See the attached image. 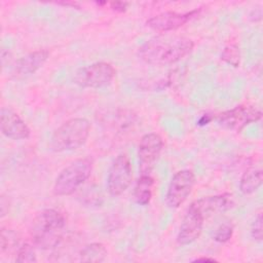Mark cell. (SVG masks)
Listing matches in <instances>:
<instances>
[{"label":"cell","instance_id":"6da1fadb","mask_svg":"<svg viewBox=\"0 0 263 263\" xmlns=\"http://www.w3.org/2000/svg\"><path fill=\"white\" fill-rule=\"evenodd\" d=\"M193 47L194 42L190 38L161 34L144 42L138 49V57L149 65H171L188 55Z\"/></svg>","mask_w":263,"mask_h":263},{"label":"cell","instance_id":"7a4b0ae2","mask_svg":"<svg viewBox=\"0 0 263 263\" xmlns=\"http://www.w3.org/2000/svg\"><path fill=\"white\" fill-rule=\"evenodd\" d=\"M65 225L66 219L58 210L45 209L41 211L32 222L33 245L43 250L58 247L62 240V231Z\"/></svg>","mask_w":263,"mask_h":263},{"label":"cell","instance_id":"3957f363","mask_svg":"<svg viewBox=\"0 0 263 263\" xmlns=\"http://www.w3.org/2000/svg\"><path fill=\"white\" fill-rule=\"evenodd\" d=\"M89 132L90 123L86 118H71L54 130L50 139V148L54 152L76 150L85 144Z\"/></svg>","mask_w":263,"mask_h":263},{"label":"cell","instance_id":"277c9868","mask_svg":"<svg viewBox=\"0 0 263 263\" xmlns=\"http://www.w3.org/2000/svg\"><path fill=\"white\" fill-rule=\"evenodd\" d=\"M93 160L90 157H82L72 161L58 175L52 192L57 196L73 194L91 175Z\"/></svg>","mask_w":263,"mask_h":263},{"label":"cell","instance_id":"5b68a950","mask_svg":"<svg viewBox=\"0 0 263 263\" xmlns=\"http://www.w3.org/2000/svg\"><path fill=\"white\" fill-rule=\"evenodd\" d=\"M116 71L107 62H97L78 69L74 75V82L87 88H102L108 86L114 79Z\"/></svg>","mask_w":263,"mask_h":263},{"label":"cell","instance_id":"8992f818","mask_svg":"<svg viewBox=\"0 0 263 263\" xmlns=\"http://www.w3.org/2000/svg\"><path fill=\"white\" fill-rule=\"evenodd\" d=\"M261 117L262 112L257 107L239 105L220 113L217 117V122L225 129L240 132L247 125L258 121Z\"/></svg>","mask_w":263,"mask_h":263},{"label":"cell","instance_id":"52a82bcc","mask_svg":"<svg viewBox=\"0 0 263 263\" xmlns=\"http://www.w3.org/2000/svg\"><path fill=\"white\" fill-rule=\"evenodd\" d=\"M195 184V175L191 170H181L172 177L165 194V204L178 209L190 195Z\"/></svg>","mask_w":263,"mask_h":263},{"label":"cell","instance_id":"ba28073f","mask_svg":"<svg viewBox=\"0 0 263 263\" xmlns=\"http://www.w3.org/2000/svg\"><path fill=\"white\" fill-rule=\"evenodd\" d=\"M133 180L132 163L126 154H119L112 162L107 177V188L112 196H119Z\"/></svg>","mask_w":263,"mask_h":263},{"label":"cell","instance_id":"9c48e42d","mask_svg":"<svg viewBox=\"0 0 263 263\" xmlns=\"http://www.w3.org/2000/svg\"><path fill=\"white\" fill-rule=\"evenodd\" d=\"M163 147L162 138L156 133L144 135L139 143L138 156L141 175H151Z\"/></svg>","mask_w":263,"mask_h":263},{"label":"cell","instance_id":"30bf717a","mask_svg":"<svg viewBox=\"0 0 263 263\" xmlns=\"http://www.w3.org/2000/svg\"><path fill=\"white\" fill-rule=\"evenodd\" d=\"M200 10H201L200 8H197L184 13L176 12V11H164L150 17L146 22V24L149 28H151L156 32L166 33V32L178 30L179 28L183 27L190 20L198 15Z\"/></svg>","mask_w":263,"mask_h":263},{"label":"cell","instance_id":"8fae6325","mask_svg":"<svg viewBox=\"0 0 263 263\" xmlns=\"http://www.w3.org/2000/svg\"><path fill=\"white\" fill-rule=\"evenodd\" d=\"M204 217L191 203L182 220L177 235V242L180 246H187L195 241L201 234Z\"/></svg>","mask_w":263,"mask_h":263},{"label":"cell","instance_id":"7c38bea8","mask_svg":"<svg viewBox=\"0 0 263 263\" xmlns=\"http://www.w3.org/2000/svg\"><path fill=\"white\" fill-rule=\"evenodd\" d=\"M49 51L47 49H37L20 58L14 62L10 69L11 79H22L34 74L47 62Z\"/></svg>","mask_w":263,"mask_h":263},{"label":"cell","instance_id":"4fadbf2b","mask_svg":"<svg viewBox=\"0 0 263 263\" xmlns=\"http://www.w3.org/2000/svg\"><path fill=\"white\" fill-rule=\"evenodd\" d=\"M0 128L11 140H26L31 134L27 123L9 107H2L0 110Z\"/></svg>","mask_w":263,"mask_h":263},{"label":"cell","instance_id":"5bb4252c","mask_svg":"<svg viewBox=\"0 0 263 263\" xmlns=\"http://www.w3.org/2000/svg\"><path fill=\"white\" fill-rule=\"evenodd\" d=\"M192 204L202 214L205 218L218 214L224 213L234 206V200L232 194L222 193L218 195H212L196 199Z\"/></svg>","mask_w":263,"mask_h":263},{"label":"cell","instance_id":"9a60e30c","mask_svg":"<svg viewBox=\"0 0 263 263\" xmlns=\"http://www.w3.org/2000/svg\"><path fill=\"white\" fill-rule=\"evenodd\" d=\"M263 182V173L259 168H249L247 170L240 180H239V189L241 193L248 195L256 192L262 185Z\"/></svg>","mask_w":263,"mask_h":263},{"label":"cell","instance_id":"2e32d148","mask_svg":"<svg viewBox=\"0 0 263 263\" xmlns=\"http://www.w3.org/2000/svg\"><path fill=\"white\" fill-rule=\"evenodd\" d=\"M153 185L154 180L151 175H141L134 190V198L138 204L147 205L150 202Z\"/></svg>","mask_w":263,"mask_h":263},{"label":"cell","instance_id":"e0dca14e","mask_svg":"<svg viewBox=\"0 0 263 263\" xmlns=\"http://www.w3.org/2000/svg\"><path fill=\"white\" fill-rule=\"evenodd\" d=\"M108 252L105 246L101 242H91L84 246L79 253V260L81 262L100 263L107 258Z\"/></svg>","mask_w":263,"mask_h":263},{"label":"cell","instance_id":"ac0fdd59","mask_svg":"<svg viewBox=\"0 0 263 263\" xmlns=\"http://www.w3.org/2000/svg\"><path fill=\"white\" fill-rule=\"evenodd\" d=\"M21 240L18 234L13 231L12 229L8 228H1V236H0V249L1 253L4 254L6 252L11 253V252H17L20 246H21Z\"/></svg>","mask_w":263,"mask_h":263},{"label":"cell","instance_id":"d6986e66","mask_svg":"<svg viewBox=\"0 0 263 263\" xmlns=\"http://www.w3.org/2000/svg\"><path fill=\"white\" fill-rule=\"evenodd\" d=\"M221 59L233 67H238L240 62V52L237 44L231 43L225 46L222 51Z\"/></svg>","mask_w":263,"mask_h":263},{"label":"cell","instance_id":"ffe728a7","mask_svg":"<svg viewBox=\"0 0 263 263\" xmlns=\"http://www.w3.org/2000/svg\"><path fill=\"white\" fill-rule=\"evenodd\" d=\"M15 261L20 263L37 262V258H36V254L33 246L28 242H23L16 252Z\"/></svg>","mask_w":263,"mask_h":263},{"label":"cell","instance_id":"44dd1931","mask_svg":"<svg viewBox=\"0 0 263 263\" xmlns=\"http://www.w3.org/2000/svg\"><path fill=\"white\" fill-rule=\"evenodd\" d=\"M233 235V225L231 223H223L215 230L214 240L220 243L227 242Z\"/></svg>","mask_w":263,"mask_h":263},{"label":"cell","instance_id":"7402d4cb","mask_svg":"<svg viewBox=\"0 0 263 263\" xmlns=\"http://www.w3.org/2000/svg\"><path fill=\"white\" fill-rule=\"evenodd\" d=\"M262 223H263L262 213L259 212L257 214L255 220L253 221L252 226H251V235L257 241H262V236H263V234H262V229H263Z\"/></svg>","mask_w":263,"mask_h":263},{"label":"cell","instance_id":"603a6c76","mask_svg":"<svg viewBox=\"0 0 263 263\" xmlns=\"http://www.w3.org/2000/svg\"><path fill=\"white\" fill-rule=\"evenodd\" d=\"M110 6L113 10H115L117 12H124L127 8V3L122 2V1H115V2H111Z\"/></svg>","mask_w":263,"mask_h":263},{"label":"cell","instance_id":"cb8c5ba5","mask_svg":"<svg viewBox=\"0 0 263 263\" xmlns=\"http://www.w3.org/2000/svg\"><path fill=\"white\" fill-rule=\"evenodd\" d=\"M0 211H1V217H4L7 214V211L5 210V206L8 205V199L5 198L4 195L1 196V201H0Z\"/></svg>","mask_w":263,"mask_h":263},{"label":"cell","instance_id":"d4e9b609","mask_svg":"<svg viewBox=\"0 0 263 263\" xmlns=\"http://www.w3.org/2000/svg\"><path fill=\"white\" fill-rule=\"evenodd\" d=\"M253 15H255V17L253 18L254 22L260 21V20H261V16H262V10H261V8H257V9L253 10V11L251 12L250 16H253Z\"/></svg>","mask_w":263,"mask_h":263},{"label":"cell","instance_id":"484cf974","mask_svg":"<svg viewBox=\"0 0 263 263\" xmlns=\"http://www.w3.org/2000/svg\"><path fill=\"white\" fill-rule=\"evenodd\" d=\"M211 120H212V117H210L209 114H205V115H203V116L198 120V124H199V125H204V124H208Z\"/></svg>","mask_w":263,"mask_h":263},{"label":"cell","instance_id":"4316f807","mask_svg":"<svg viewBox=\"0 0 263 263\" xmlns=\"http://www.w3.org/2000/svg\"><path fill=\"white\" fill-rule=\"evenodd\" d=\"M193 262H217V260L214 258H209V257H200V258L194 259Z\"/></svg>","mask_w":263,"mask_h":263},{"label":"cell","instance_id":"83f0119b","mask_svg":"<svg viewBox=\"0 0 263 263\" xmlns=\"http://www.w3.org/2000/svg\"><path fill=\"white\" fill-rule=\"evenodd\" d=\"M57 4L59 5H65V6H70V7H76V8H79V4L77 2H69V1H66V2H55Z\"/></svg>","mask_w":263,"mask_h":263}]
</instances>
